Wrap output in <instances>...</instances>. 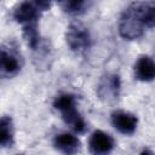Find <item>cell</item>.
<instances>
[{
    "instance_id": "obj_1",
    "label": "cell",
    "mask_w": 155,
    "mask_h": 155,
    "mask_svg": "<svg viewBox=\"0 0 155 155\" xmlns=\"http://www.w3.org/2000/svg\"><path fill=\"white\" fill-rule=\"evenodd\" d=\"M53 107L61 113L63 121L75 132L84 133L86 131V121L76 108V98L71 93H61L53 101Z\"/></svg>"
},
{
    "instance_id": "obj_2",
    "label": "cell",
    "mask_w": 155,
    "mask_h": 155,
    "mask_svg": "<svg viewBox=\"0 0 155 155\" xmlns=\"http://www.w3.org/2000/svg\"><path fill=\"white\" fill-rule=\"evenodd\" d=\"M124 13L142 30L145 28H155V2L154 1H134Z\"/></svg>"
},
{
    "instance_id": "obj_3",
    "label": "cell",
    "mask_w": 155,
    "mask_h": 155,
    "mask_svg": "<svg viewBox=\"0 0 155 155\" xmlns=\"http://www.w3.org/2000/svg\"><path fill=\"white\" fill-rule=\"evenodd\" d=\"M65 41L71 51L76 53H84L91 47L92 39L88 29L85 25L80 23H73L67 28Z\"/></svg>"
},
{
    "instance_id": "obj_4",
    "label": "cell",
    "mask_w": 155,
    "mask_h": 155,
    "mask_svg": "<svg viewBox=\"0 0 155 155\" xmlns=\"http://www.w3.org/2000/svg\"><path fill=\"white\" fill-rule=\"evenodd\" d=\"M12 17L18 24L22 25V28L38 25L40 18V8L31 1H22L15 7Z\"/></svg>"
},
{
    "instance_id": "obj_5",
    "label": "cell",
    "mask_w": 155,
    "mask_h": 155,
    "mask_svg": "<svg viewBox=\"0 0 155 155\" xmlns=\"http://www.w3.org/2000/svg\"><path fill=\"white\" fill-rule=\"evenodd\" d=\"M111 125L122 134H133L138 126V119L134 114L126 110H115L110 115Z\"/></svg>"
},
{
    "instance_id": "obj_6",
    "label": "cell",
    "mask_w": 155,
    "mask_h": 155,
    "mask_svg": "<svg viewBox=\"0 0 155 155\" xmlns=\"http://www.w3.org/2000/svg\"><path fill=\"white\" fill-rule=\"evenodd\" d=\"M114 147L115 140L109 133L102 130H96L90 134L88 149L92 154H108L114 149Z\"/></svg>"
},
{
    "instance_id": "obj_7",
    "label": "cell",
    "mask_w": 155,
    "mask_h": 155,
    "mask_svg": "<svg viewBox=\"0 0 155 155\" xmlns=\"http://www.w3.org/2000/svg\"><path fill=\"white\" fill-rule=\"evenodd\" d=\"M120 90H121V82H120L119 75L107 74L99 82L98 94H99V98L107 102H111L119 97Z\"/></svg>"
},
{
    "instance_id": "obj_8",
    "label": "cell",
    "mask_w": 155,
    "mask_h": 155,
    "mask_svg": "<svg viewBox=\"0 0 155 155\" xmlns=\"http://www.w3.org/2000/svg\"><path fill=\"white\" fill-rule=\"evenodd\" d=\"M21 70V59L16 52L5 46L1 47V58H0V71L1 76L10 78L16 75Z\"/></svg>"
},
{
    "instance_id": "obj_9",
    "label": "cell",
    "mask_w": 155,
    "mask_h": 155,
    "mask_svg": "<svg viewBox=\"0 0 155 155\" xmlns=\"http://www.w3.org/2000/svg\"><path fill=\"white\" fill-rule=\"evenodd\" d=\"M134 76L142 82H150L155 80V61L149 56H140L133 67Z\"/></svg>"
},
{
    "instance_id": "obj_10",
    "label": "cell",
    "mask_w": 155,
    "mask_h": 155,
    "mask_svg": "<svg viewBox=\"0 0 155 155\" xmlns=\"http://www.w3.org/2000/svg\"><path fill=\"white\" fill-rule=\"evenodd\" d=\"M53 145L57 150L64 154H75L80 150L79 138L70 132H62L54 136Z\"/></svg>"
},
{
    "instance_id": "obj_11",
    "label": "cell",
    "mask_w": 155,
    "mask_h": 155,
    "mask_svg": "<svg viewBox=\"0 0 155 155\" xmlns=\"http://www.w3.org/2000/svg\"><path fill=\"white\" fill-rule=\"evenodd\" d=\"M15 143V131L10 116H2L0 120V144L2 148H10Z\"/></svg>"
},
{
    "instance_id": "obj_12",
    "label": "cell",
    "mask_w": 155,
    "mask_h": 155,
    "mask_svg": "<svg viewBox=\"0 0 155 155\" xmlns=\"http://www.w3.org/2000/svg\"><path fill=\"white\" fill-rule=\"evenodd\" d=\"M86 2H87V0H67L63 4V7H64V11L67 13L78 15L85 8Z\"/></svg>"
},
{
    "instance_id": "obj_13",
    "label": "cell",
    "mask_w": 155,
    "mask_h": 155,
    "mask_svg": "<svg viewBox=\"0 0 155 155\" xmlns=\"http://www.w3.org/2000/svg\"><path fill=\"white\" fill-rule=\"evenodd\" d=\"M33 4H35L41 11H47L51 7V0H31Z\"/></svg>"
},
{
    "instance_id": "obj_14",
    "label": "cell",
    "mask_w": 155,
    "mask_h": 155,
    "mask_svg": "<svg viewBox=\"0 0 155 155\" xmlns=\"http://www.w3.org/2000/svg\"><path fill=\"white\" fill-rule=\"evenodd\" d=\"M57 1H58V2H61V4H64L67 0H57Z\"/></svg>"
}]
</instances>
